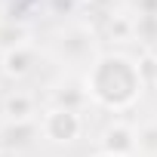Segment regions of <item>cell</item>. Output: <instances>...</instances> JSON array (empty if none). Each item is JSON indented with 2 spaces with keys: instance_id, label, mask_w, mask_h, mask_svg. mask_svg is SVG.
Here are the masks:
<instances>
[{
  "instance_id": "1",
  "label": "cell",
  "mask_w": 157,
  "mask_h": 157,
  "mask_svg": "<svg viewBox=\"0 0 157 157\" xmlns=\"http://www.w3.org/2000/svg\"><path fill=\"white\" fill-rule=\"evenodd\" d=\"M86 90L108 111H126L136 105V99L142 96L145 86H142L136 62H129L126 56L108 52L93 62V68L86 74Z\"/></svg>"
},
{
  "instance_id": "2",
  "label": "cell",
  "mask_w": 157,
  "mask_h": 157,
  "mask_svg": "<svg viewBox=\"0 0 157 157\" xmlns=\"http://www.w3.org/2000/svg\"><path fill=\"white\" fill-rule=\"evenodd\" d=\"M43 136L56 145H71L83 129V120H80V111H71V108H49L43 114V123H40Z\"/></svg>"
},
{
  "instance_id": "3",
  "label": "cell",
  "mask_w": 157,
  "mask_h": 157,
  "mask_svg": "<svg viewBox=\"0 0 157 157\" xmlns=\"http://www.w3.org/2000/svg\"><path fill=\"white\" fill-rule=\"evenodd\" d=\"M136 148H139L136 132H132V126H126V123H111V126L102 132V151H105V154H114V157H132Z\"/></svg>"
},
{
  "instance_id": "4",
  "label": "cell",
  "mask_w": 157,
  "mask_h": 157,
  "mask_svg": "<svg viewBox=\"0 0 157 157\" xmlns=\"http://www.w3.org/2000/svg\"><path fill=\"white\" fill-rule=\"evenodd\" d=\"M34 62H37V56H34L31 46H25V43L13 46V49L3 52V74L13 77V80H22V77H28L34 71Z\"/></svg>"
},
{
  "instance_id": "5",
  "label": "cell",
  "mask_w": 157,
  "mask_h": 157,
  "mask_svg": "<svg viewBox=\"0 0 157 157\" xmlns=\"http://www.w3.org/2000/svg\"><path fill=\"white\" fill-rule=\"evenodd\" d=\"M37 132L34 120H6V126L0 129V145L3 148H22L31 142V136Z\"/></svg>"
},
{
  "instance_id": "6",
  "label": "cell",
  "mask_w": 157,
  "mask_h": 157,
  "mask_svg": "<svg viewBox=\"0 0 157 157\" xmlns=\"http://www.w3.org/2000/svg\"><path fill=\"white\" fill-rule=\"evenodd\" d=\"M105 37L117 40V43L132 40L136 37V19H129L126 13H108L105 16Z\"/></svg>"
},
{
  "instance_id": "7",
  "label": "cell",
  "mask_w": 157,
  "mask_h": 157,
  "mask_svg": "<svg viewBox=\"0 0 157 157\" xmlns=\"http://www.w3.org/2000/svg\"><path fill=\"white\" fill-rule=\"evenodd\" d=\"M3 114H6V120H31V114H34V96H28L22 90L10 93L3 99Z\"/></svg>"
},
{
  "instance_id": "8",
  "label": "cell",
  "mask_w": 157,
  "mask_h": 157,
  "mask_svg": "<svg viewBox=\"0 0 157 157\" xmlns=\"http://www.w3.org/2000/svg\"><path fill=\"white\" fill-rule=\"evenodd\" d=\"M139 77H142V86L145 90H154L157 86V56L148 49V52H142L139 56Z\"/></svg>"
},
{
  "instance_id": "9",
  "label": "cell",
  "mask_w": 157,
  "mask_h": 157,
  "mask_svg": "<svg viewBox=\"0 0 157 157\" xmlns=\"http://www.w3.org/2000/svg\"><path fill=\"white\" fill-rule=\"evenodd\" d=\"M83 99H86V93L83 90H74V86H62L56 96H52V105L56 108H71V111H80V105H83Z\"/></svg>"
},
{
  "instance_id": "10",
  "label": "cell",
  "mask_w": 157,
  "mask_h": 157,
  "mask_svg": "<svg viewBox=\"0 0 157 157\" xmlns=\"http://www.w3.org/2000/svg\"><path fill=\"white\" fill-rule=\"evenodd\" d=\"M136 142L145 154H157V120L154 123H145L139 132H136Z\"/></svg>"
},
{
  "instance_id": "11",
  "label": "cell",
  "mask_w": 157,
  "mask_h": 157,
  "mask_svg": "<svg viewBox=\"0 0 157 157\" xmlns=\"http://www.w3.org/2000/svg\"><path fill=\"white\" fill-rule=\"evenodd\" d=\"M136 37L145 43H154L157 40V16H139L136 19Z\"/></svg>"
},
{
  "instance_id": "12",
  "label": "cell",
  "mask_w": 157,
  "mask_h": 157,
  "mask_svg": "<svg viewBox=\"0 0 157 157\" xmlns=\"http://www.w3.org/2000/svg\"><path fill=\"white\" fill-rule=\"evenodd\" d=\"M77 6H80V0H49V10L56 16H74Z\"/></svg>"
},
{
  "instance_id": "13",
  "label": "cell",
  "mask_w": 157,
  "mask_h": 157,
  "mask_svg": "<svg viewBox=\"0 0 157 157\" xmlns=\"http://www.w3.org/2000/svg\"><path fill=\"white\" fill-rule=\"evenodd\" d=\"M139 16H157V0H139Z\"/></svg>"
},
{
  "instance_id": "14",
  "label": "cell",
  "mask_w": 157,
  "mask_h": 157,
  "mask_svg": "<svg viewBox=\"0 0 157 157\" xmlns=\"http://www.w3.org/2000/svg\"><path fill=\"white\" fill-rule=\"evenodd\" d=\"M96 157H114V154H105V151H102V154H96Z\"/></svg>"
}]
</instances>
